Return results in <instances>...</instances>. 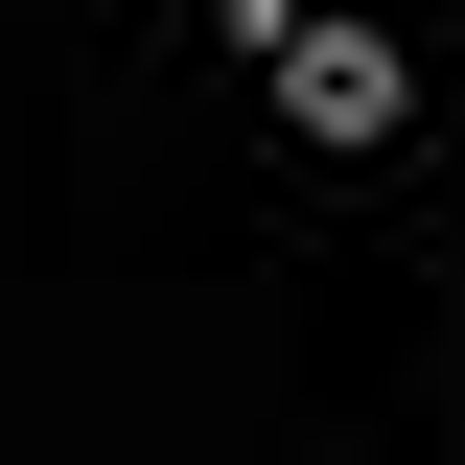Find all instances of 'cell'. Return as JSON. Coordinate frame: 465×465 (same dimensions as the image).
I'll use <instances>...</instances> for the list:
<instances>
[{"label":"cell","mask_w":465,"mask_h":465,"mask_svg":"<svg viewBox=\"0 0 465 465\" xmlns=\"http://www.w3.org/2000/svg\"><path fill=\"white\" fill-rule=\"evenodd\" d=\"M232 47H256V70L302 94V140H396V116H419V70L372 47V24H302V0H232Z\"/></svg>","instance_id":"obj_1"}]
</instances>
